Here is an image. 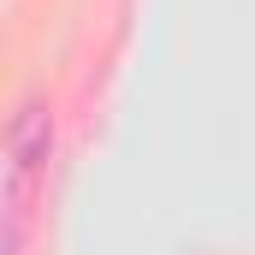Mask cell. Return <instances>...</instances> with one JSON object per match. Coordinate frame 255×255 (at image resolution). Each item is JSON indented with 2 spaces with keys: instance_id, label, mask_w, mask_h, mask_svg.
<instances>
[{
  "instance_id": "cell-1",
  "label": "cell",
  "mask_w": 255,
  "mask_h": 255,
  "mask_svg": "<svg viewBox=\"0 0 255 255\" xmlns=\"http://www.w3.org/2000/svg\"><path fill=\"white\" fill-rule=\"evenodd\" d=\"M48 154H54V113L48 101H24L6 125V255L24 250L30 214L48 190Z\"/></svg>"
}]
</instances>
